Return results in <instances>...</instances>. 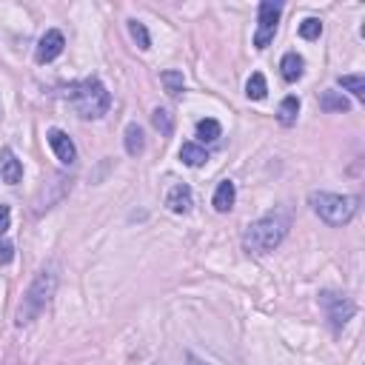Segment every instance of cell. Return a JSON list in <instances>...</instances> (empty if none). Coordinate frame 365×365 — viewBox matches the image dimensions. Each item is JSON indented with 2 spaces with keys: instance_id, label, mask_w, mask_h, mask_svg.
<instances>
[{
  "instance_id": "1",
  "label": "cell",
  "mask_w": 365,
  "mask_h": 365,
  "mask_svg": "<svg viewBox=\"0 0 365 365\" xmlns=\"http://www.w3.org/2000/svg\"><path fill=\"white\" fill-rule=\"evenodd\" d=\"M288 229H291V223H288L285 214H280V212L266 214V217L254 220V223L246 229L243 246H246V251H251V254H268V251H274V249L285 240Z\"/></svg>"
},
{
  "instance_id": "2",
  "label": "cell",
  "mask_w": 365,
  "mask_h": 365,
  "mask_svg": "<svg viewBox=\"0 0 365 365\" xmlns=\"http://www.w3.org/2000/svg\"><path fill=\"white\" fill-rule=\"evenodd\" d=\"M55 288H58V266L49 263L38 271V277L32 280L29 291L23 294V303L18 308V325H29L55 297Z\"/></svg>"
},
{
  "instance_id": "3",
  "label": "cell",
  "mask_w": 365,
  "mask_h": 365,
  "mask_svg": "<svg viewBox=\"0 0 365 365\" xmlns=\"http://www.w3.org/2000/svg\"><path fill=\"white\" fill-rule=\"evenodd\" d=\"M69 103L72 109L83 117V120H97L109 111L111 106V97L106 92V86L97 80V77H89V80H80L75 86H69Z\"/></svg>"
},
{
  "instance_id": "4",
  "label": "cell",
  "mask_w": 365,
  "mask_h": 365,
  "mask_svg": "<svg viewBox=\"0 0 365 365\" xmlns=\"http://www.w3.org/2000/svg\"><path fill=\"white\" fill-rule=\"evenodd\" d=\"M314 214L328 223V226H345L351 223V217L356 214L359 200L356 197H345V195H331V192H311L308 197Z\"/></svg>"
},
{
  "instance_id": "5",
  "label": "cell",
  "mask_w": 365,
  "mask_h": 365,
  "mask_svg": "<svg viewBox=\"0 0 365 365\" xmlns=\"http://www.w3.org/2000/svg\"><path fill=\"white\" fill-rule=\"evenodd\" d=\"M283 15V4H274V0H263L260 4V18H257V32H254V46L257 49H268V43L277 35V23Z\"/></svg>"
},
{
  "instance_id": "6",
  "label": "cell",
  "mask_w": 365,
  "mask_h": 365,
  "mask_svg": "<svg viewBox=\"0 0 365 365\" xmlns=\"http://www.w3.org/2000/svg\"><path fill=\"white\" fill-rule=\"evenodd\" d=\"M320 305H322L325 317L331 320V325H334L337 331H339V328L354 317V311H356L354 300H351L348 294H339V291H322V294H320Z\"/></svg>"
},
{
  "instance_id": "7",
  "label": "cell",
  "mask_w": 365,
  "mask_h": 365,
  "mask_svg": "<svg viewBox=\"0 0 365 365\" xmlns=\"http://www.w3.org/2000/svg\"><path fill=\"white\" fill-rule=\"evenodd\" d=\"M63 46H66V38H63V32H58V29H49L40 40H38V52H35V60L38 63H52L55 58H60L63 55Z\"/></svg>"
},
{
  "instance_id": "8",
  "label": "cell",
  "mask_w": 365,
  "mask_h": 365,
  "mask_svg": "<svg viewBox=\"0 0 365 365\" xmlns=\"http://www.w3.org/2000/svg\"><path fill=\"white\" fill-rule=\"evenodd\" d=\"M49 146H52V151L58 154V160L63 163V165H72L75 160H77V148H75V143H72V137L63 131V129H49Z\"/></svg>"
},
{
  "instance_id": "9",
  "label": "cell",
  "mask_w": 365,
  "mask_h": 365,
  "mask_svg": "<svg viewBox=\"0 0 365 365\" xmlns=\"http://www.w3.org/2000/svg\"><path fill=\"white\" fill-rule=\"evenodd\" d=\"M165 206H168V212H174V214H189L192 206H195L192 189L186 186V182H177V186L165 195Z\"/></svg>"
},
{
  "instance_id": "10",
  "label": "cell",
  "mask_w": 365,
  "mask_h": 365,
  "mask_svg": "<svg viewBox=\"0 0 365 365\" xmlns=\"http://www.w3.org/2000/svg\"><path fill=\"white\" fill-rule=\"evenodd\" d=\"M0 177H4V182H9V186L21 182V177H23V165H21V160L12 154V148L0 151Z\"/></svg>"
},
{
  "instance_id": "11",
  "label": "cell",
  "mask_w": 365,
  "mask_h": 365,
  "mask_svg": "<svg viewBox=\"0 0 365 365\" xmlns=\"http://www.w3.org/2000/svg\"><path fill=\"white\" fill-rule=\"evenodd\" d=\"M303 72H305V60H303L297 52L283 55V60H280V75H283L285 83H297V80L303 77Z\"/></svg>"
},
{
  "instance_id": "12",
  "label": "cell",
  "mask_w": 365,
  "mask_h": 365,
  "mask_svg": "<svg viewBox=\"0 0 365 365\" xmlns=\"http://www.w3.org/2000/svg\"><path fill=\"white\" fill-rule=\"evenodd\" d=\"M234 200H237V186L231 180H223L220 186H217V192H214V209L220 212V214H226V212H231L234 209Z\"/></svg>"
},
{
  "instance_id": "13",
  "label": "cell",
  "mask_w": 365,
  "mask_h": 365,
  "mask_svg": "<svg viewBox=\"0 0 365 365\" xmlns=\"http://www.w3.org/2000/svg\"><path fill=\"white\" fill-rule=\"evenodd\" d=\"M180 160L186 163L189 168H200V165L209 160V154H206V148H203V146H197V143H182V148H180Z\"/></svg>"
},
{
  "instance_id": "14",
  "label": "cell",
  "mask_w": 365,
  "mask_h": 365,
  "mask_svg": "<svg viewBox=\"0 0 365 365\" xmlns=\"http://www.w3.org/2000/svg\"><path fill=\"white\" fill-rule=\"evenodd\" d=\"M320 106H322L325 111H348V109H351L348 97H345L342 92H334V89H328V92L320 94Z\"/></svg>"
},
{
  "instance_id": "15",
  "label": "cell",
  "mask_w": 365,
  "mask_h": 365,
  "mask_svg": "<svg viewBox=\"0 0 365 365\" xmlns=\"http://www.w3.org/2000/svg\"><path fill=\"white\" fill-rule=\"evenodd\" d=\"M297 114H300V97L288 94V97L280 103V109H277V120H280L283 126H294V123H297Z\"/></svg>"
},
{
  "instance_id": "16",
  "label": "cell",
  "mask_w": 365,
  "mask_h": 365,
  "mask_svg": "<svg viewBox=\"0 0 365 365\" xmlns=\"http://www.w3.org/2000/svg\"><path fill=\"white\" fill-rule=\"evenodd\" d=\"M143 148H146L143 129H140L137 123H129V126H126V151H129L131 157H137V154H143Z\"/></svg>"
},
{
  "instance_id": "17",
  "label": "cell",
  "mask_w": 365,
  "mask_h": 365,
  "mask_svg": "<svg viewBox=\"0 0 365 365\" xmlns=\"http://www.w3.org/2000/svg\"><path fill=\"white\" fill-rule=\"evenodd\" d=\"M160 83H163V89H165L171 97H180L182 89H186V77H182V72H174V69L163 72V75H160Z\"/></svg>"
},
{
  "instance_id": "18",
  "label": "cell",
  "mask_w": 365,
  "mask_h": 365,
  "mask_svg": "<svg viewBox=\"0 0 365 365\" xmlns=\"http://www.w3.org/2000/svg\"><path fill=\"white\" fill-rule=\"evenodd\" d=\"M151 123H154V129L163 137H171V131H174V114L168 109H154L151 111Z\"/></svg>"
},
{
  "instance_id": "19",
  "label": "cell",
  "mask_w": 365,
  "mask_h": 365,
  "mask_svg": "<svg viewBox=\"0 0 365 365\" xmlns=\"http://www.w3.org/2000/svg\"><path fill=\"white\" fill-rule=\"evenodd\" d=\"M337 83H339L345 92H351L356 100H365V77H362V75H342Z\"/></svg>"
},
{
  "instance_id": "20",
  "label": "cell",
  "mask_w": 365,
  "mask_h": 365,
  "mask_svg": "<svg viewBox=\"0 0 365 365\" xmlns=\"http://www.w3.org/2000/svg\"><path fill=\"white\" fill-rule=\"evenodd\" d=\"M129 35H131V40L137 43V49H143V52H148L151 49V38H148V29L140 23V21H129Z\"/></svg>"
},
{
  "instance_id": "21",
  "label": "cell",
  "mask_w": 365,
  "mask_h": 365,
  "mask_svg": "<svg viewBox=\"0 0 365 365\" xmlns=\"http://www.w3.org/2000/svg\"><path fill=\"white\" fill-rule=\"evenodd\" d=\"M220 134H223V129H220V123H217V120L206 117V120H200V123H197V140H203V143H214Z\"/></svg>"
},
{
  "instance_id": "22",
  "label": "cell",
  "mask_w": 365,
  "mask_h": 365,
  "mask_svg": "<svg viewBox=\"0 0 365 365\" xmlns=\"http://www.w3.org/2000/svg\"><path fill=\"white\" fill-rule=\"evenodd\" d=\"M266 92H268L266 77H263L260 72H254V75L249 77V83H246V94H249V100H263V97H266Z\"/></svg>"
},
{
  "instance_id": "23",
  "label": "cell",
  "mask_w": 365,
  "mask_h": 365,
  "mask_svg": "<svg viewBox=\"0 0 365 365\" xmlns=\"http://www.w3.org/2000/svg\"><path fill=\"white\" fill-rule=\"evenodd\" d=\"M322 35V23L317 21V18H305L303 23H300V38H305V40H317Z\"/></svg>"
},
{
  "instance_id": "24",
  "label": "cell",
  "mask_w": 365,
  "mask_h": 365,
  "mask_svg": "<svg viewBox=\"0 0 365 365\" xmlns=\"http://www.w3.org/2000/svg\"><path fill=\"white\" fill-rule=\"evenodd\" d=\"M15 260V246L12 243H0V266H9Z\"/></svg>"
},
{
  "instance_id": "25",
  "label": "cell",
  "mask_w": 365,
  "mask_h": 365,
  "mask_svg": "<svg viewBox=\"0 0 365 365\" xmlns=\"http://www.w3.org/2000/svg\"><path fill=\"white\" fill-rule=\"evenodd\" d=\"M9 223H12V209L0 203V234H4V231L9 229Z\"/></svg>"
},
{
  "instance_id": "26",
  "label": "cell",
  "mask_w": 365,
  "mask_h": 365,
  "mask_svg": "<svg viewBox=\"0 0 365 365\" xmlns=\"http://www.w3.org/2000/svg\"><path fill=\"white\" fill-rule=\"evenodd\" d=\"M189 365H212V362H206V359H200V356L189 354Z\"/></svg>"
}]
</instances>
